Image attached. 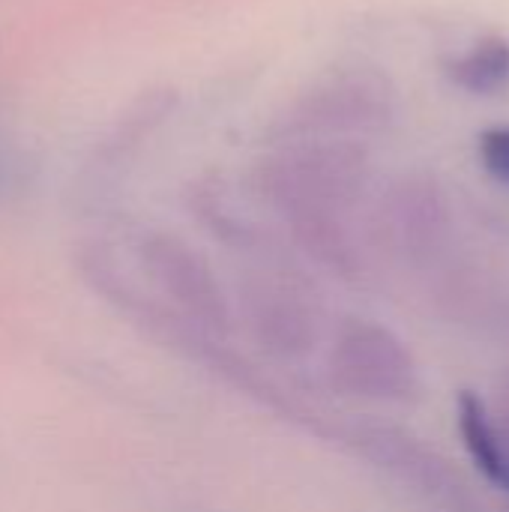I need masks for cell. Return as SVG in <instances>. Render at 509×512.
<instances>
[{
  "instance_id": "obj_1",
  "label": "cell",
  "mask_w": 509,
  "mask_h": 512,
  "mask_svg": "<svg viewBox=\"0 0 509 512\" xmlns=\"http://www.w3.org/2000/svg\"><path fill=\"white\" fill-rule=\"evenodd\" d=\"M132 255L153 291L165 297L183 321L210 336L231 330V300L210 261L192 243L150 228L135 234Z\"/></svg>"
},
{
  "instance_id": "obj_2",
  "label": "cell",
  "mask_w": 509,
  "mask_h": 512,
  "mask_svg": "<svg viewBox=\"0 0 509 512\" xmlns=\"http://www.w3.org/2000/svg\"><path fill=\"white\" fill-rule=\"evenodd\" d=\"M240 309L252 339L273 357H297L309 348L312 327L300 297L276 270L252 273L240 288Z\"/></svg>"
},
{
  "instance_id": "obj_3",
  "label": "cell",
  "mask_w": 509,
  "mask_h": 512,
  "mask_svg": "<svg viewBox=\"0 0 509 512\" xmlns=\"http://www.w3.org/2000/svg\"><path fill=\"white\" fill-rule=\"evenodd\" d=\"M339 381L357 390H390L396 384V357L384 336L372 330L345 333L333 357Z\"/></svg>"
},
{
  "instance_id": "obj_4",
  "label": "cell",
  "mask_w": 509,
  "mask_h": 512,
  "mask_svg": "<svg viewBox=\"0 0 509 512\" xmlns=\"http://www.w3.org/2000/svg\"><path fill=\"white\" fill-rule=\"evenodd\" d=\"M459 432L465 441L468 456L480 468V474L495 483L498 489L509 492V453L495 432L483 399L471 390L459 393Z\"/></svg>"
},
{
  "instance_id": "obj_5",
  "label": "cell",
  "mask_w": 509,
  "mask_h": 512,
  "mask_svg": "<svg viewBox=\"0 0 509 512\" xmlns=\"http://www.w3.org/2000/svg\"><path fill=\"white\" fill-rule=\"evenodd\" d=\"M3 180H6V159H3V147H0V189H3Z\"/></svg>"
}]
</instances>
